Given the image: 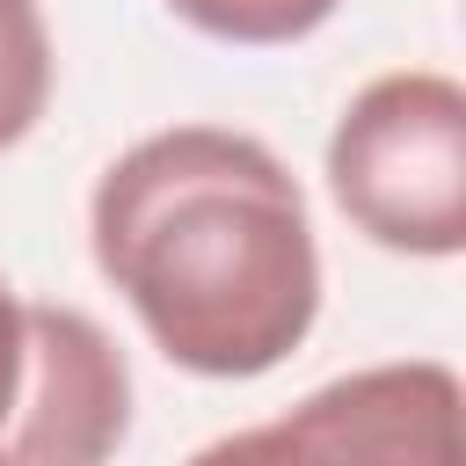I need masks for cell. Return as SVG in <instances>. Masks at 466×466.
I'll list each match as a JSON object with an SVG mask.
<instances>
[{"label":"cell","mask_w":466,"mask_h":466,"mask_svg":"<svg viewBox=\"0 0 466 466\" xmlns=\"http://www.w3.org/2000/svg\"><path fill=\"white\" fill-rule=\"evenodd\" d=\"M51 102V29L36 0H0V153L36 131Z\"/></svg>","instance_id":"cell-5"},{"label":"cell","mask_w":466,"mask_h":466,"mask_svg":"<svg viewBox=\"0 0 466 466\" xmlns=\"http://www.w3.org/2000/svg\"><path fill=\"white\" fill-rule=\"evenodd\" d=\"M189 466H466L451 364L408 357L328 379L291 415L211 437Z\"/></svg>","instance_id":"cell-4"},{"label":"cell","mask_w":466,"mask_h":466,"mask_svg":"<svg viewBox=\"0 0 466 466\" xmlns=\"http://www.w3.org/2000/svg\"><path fill=\"white\" fill-rule=\"evenodd\" d=\"M189 29L218 44H299L313 36L342 0H167Z\"/></svg>","instance_id":"cell-6"},{"label":"cell","mask_w":466,"mask_h":466,"mask_svg":"<svg viewBox=\"0 0 466 466\" xmlns=\"http://www.w3.org/2000/svg\"><path fill=\"white\" fill-rule=\"evenodd\" d=\"M342 218L393 255L466 248V87L451 73H379L350 95L328 138Z\"/></svg>","instance_id":"cell-2"},{"label":"cell","mask_w":466,"mask_h":466,"mask_svg":"<svg viewBox=\"0 0 466 466\" xmlns=\"http://www.w3.org/2000/svg\"><path fill=\"white\" fill-rule=\"evenodd\" d=\"M87 240L153 350L197 379L277 371L320 313L306 189L262 138L226 124H175L116 153Z\"/></svg>","instance_id":"cell-1"},{"label":"cell","mask_w":466,"mask_h":466,"mask_svg":"<svg viewBox=\"0 0 466 466\" xmlns=\"http://www.w3.org/2000/svg\"><path fill=\"white\" fill-rule=\"evenodd\" d=\"M131 437V364L80 306L0 284V466H109Z\"/></svg>","instance_id":"cell-3"}]
</instances>
